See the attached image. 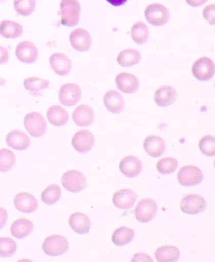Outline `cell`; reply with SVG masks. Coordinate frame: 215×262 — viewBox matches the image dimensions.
Wrapping results in <instances>:
<instances>
[{
	"instance_id": "6da1fadb",
	"label": "cell",
	"mask_w": 215,
	"mask_h": 262,
	"mask_svg": "<svg viewBox=\"0 0 215 262\" xmlns=\"http://www.w3.org/2000/svg\"><path fill=\"white\" fill-rule=\"evenodd\" d=\"M61 24L68 27H73L79 22L81 6L77 0H61Z\"/></svg>"
},
{
	"instance_id": "7a4b0ae2",
	"label": "cell",
	"mask_w": 215,
	"mask_h": 262,
	"mask_svg": "<svg viewBox=\"0 0 215 262\" xmlns=\"http://www.w3.org/2000/svg\"><path fill=\"white\" fill-rule=\"evenodd\" d=\"M24 125L26 131L31 136L40 138L47 131V122L40 113L31 112L27 114L24 119Z\"/></svg>"
},
{
	"instance_id": "3957f363",
	"label": "cell",
	"mask_w": 215,
	"mask_h": 262,
	"mask_svg": "<svg viewBox=\"0 0 215 262\" xmlns=\"http://www.w3.org/2000/svg\"><path fill=\"white\" fill-rule=\"evenodd\" d=\"M145 17L152 26H161L168 22L170 13L167 8L161 4H152L145 9Z\"/></svg>"
},
{
	"instance_id": "277c9868",
	"label": "cell",
	"mask_w": 215,
	"mask_h": 262,
	"mask_svg": "<svg viewBox=\"0 0 215 262\" xmlns=\"http://www.w3.org/2000/svg\"><path fill=\"white\" fill-rule=\"evenodd\" d=\"M42 249L47 255L59 256L63 255L68 251V241L61 235L53 234L45 239L42 243Z\"/></svg>"
},
{
	"instance_id": "5b68a950",
	"label": "cell",
	"mask_w": 215,
	"mask_h": 262,
	"mask_svg": "<svg viewBox=\"0 0 215 262\" xmlns=\"http://www.w3.org/2000/svg\"><path fill=\"white\" fill-rule=\"evenodd\" d=\"M61 183L64 188L70 192H81L86 188L87 186L84 175L76 170L66 171L62 176Z\"/></svg>"
},
{
	"instance_id": "8992f818",
	"label": "cell",
	"mask_w": 215,
	"mask_h": 262,
	"mask_svg": "<svg viewBox=\"0 0 215 262\" xmlns=\"http://www.w3.org/2000/svg\"><path fill=\"white\" fill-rule=\"evenodd\" d=\"M157 205L154 199L145 198L139 202L135 208L136 220L142 223H147L154 219L157 214Z\"/></svg>"
},
{
	"instance_id": "52a82bcc",
	"label": "cell",
	"mask_w": 215,
	"mask_h": 262,
	"mask_svg": "<svg viewBox=\"0 0 215 262\" xmlns=\"http://www.w3.org/2000/svg\"><path fill=\"white\" fill-rule=\"evenodd\" d=\"M178 183L185 187L196 186L203 180V172L195 166H184L178 172Z\"/></svg>"
},
{
	"instance_id": "ba28073f",
	"label": "cell",
	"mask_w": 215,
	"mask_h": 262,
	"mask_svg": "<svg viewBox=\"0 0 215 262\" xmlns=\"http://www.w3.org/2000/svg\"><path fill=\"white\" fill-rule=\"evenodd\" d=\"M214 63L208 57H201L192 65V74L199 81H209L214 75Z\"/></svg>"
},
{
	"instance_id": "9c48e42d",
	"label": "cell",
	"mask_w": 215,
	"mask_h": 262,
	"mask_svg": "<svg viewBox=\"0 0 215 262\" xmlns=\"http://www.w3.org/2000/svg\"><path fill=\"white\" fill-rule=\"evenodd\" d=\"M82 97V92L78 85L67 83L59 89V100L61 104L67 107L76 105Z\"/></svg>"
},
{
	"instance_id": "30bf717a",
	"label": "cell",
	"mask_w": 215,
	"mask_h": 262,
	"mask_svg": "<svg viewBox=\"0 0 215 262\" xmlns=\"http://www.w3.org/2000/svg\"><path fill=\"white\" fill-rule=\"evenodd\" d=\"M180 208L183 213L187 214H198L205 210L206 202L200 195H186L181 200Z\"/></svg>"
},
{
	"instance_id": "8fae6325",
	"label": "cell",
	"mask_w": 215,
	"mask_h": 262,
	"mask_svg": "<svg viewBox=\"0 0 215 262\" xmlns=\"http://www.w3.org/2000/svg\"><path fill=\"white\" fill-rule=\"evenodd\" d=\"M72 144L77 152L88 153L94 145V136L92 132L82 129L77 131L72 139Z\"/></svg>"
},
{
	"instance_id": "7c38bea8",
	"label": "cell",
	"mask_w": 215,
	"mask_h": 262,
	"mask_svg": "<svg viewBox=\"0 0 215 262\" xmlns=\"http://www.w3.org/2000/svg\"><path fill=\"white\" fill-rule=\"evenodd\" d=\"M71 46L77 52H87L91 47V37L89 33L82 28H77L69 35Z\"/></svg>"
},
{
	"instance_id": "4fadbf2b",
	"label": "cell",
	"mask_w": 215,
	"mask_h": 262,
	"mask_svg": "<svg viewBox=\"0 0 215 262\" xmlns=\"http://www.w3.org/2000/svg\"><path fill=\"white\" fill-rule=\"evenodd\" d=\"M15 55L23 63H34L38 57V50L31 41H22L16 47Z\"/></svg>"
},
{
	"instance_id": "5bb4252c",
	"label": "cell",
	"mask_w": 215,
	"mask_h": 262,
	"mask_svg": "<svg viewBox=\"0 0 215 262\" xmlns=\"http://www.w3.org/2000/svg\"><path fill=\"white\" fill-rule=\"evenodd\" d=\"M177 97L178 94L175 89L168 85H165L162 87L158 88L156 90L154 94V101L157 106L165 108L171 105L177 99Z\"/></svg>"
},
{
	"instance_id": "9a60e30c",
	"label": "cell",
	"mask_w": 215,
	"mask_h": 262,
	"mask_svg": "<svg viewBox=\"0 0 215 262\" xmlns=\"http://www.w3.org/2000/svg\"><path fill=\"white\" fill-rule=\"evenodd\" d=\"M115 82L119 91L124 94H133L139 89V80L136 76L128 73H119L115 77Z\"/></svg>"
},
{
	"instance_id": "2e32d148",
	"label": "cell",
	"mask_w": 215,
	"mask_h": 262,
	"mask_svg": "<svg viewBox=\"0 0 215 262\" xmlns=\"http://www.w3.org/2000/svg\"><path fill=\"white\" fill-rule=\"evenodd\" d=\"M119 170L128 178H135L142 171V165L138 157L127 156L119 162Z\"/></svg>"
},
{
	"instance_id": "e0dca14e",
	"label": "cell",
	"mask_w": 215,
	"mask_h": 262,
	"mask_svg": "<svg viewBox=\"0 0 215 262\" xmlns=\"http://www.w3.org/2000/svg\"><path fill=\"white\" fill-rule=\"evenodd\" d=\"M137 195L131 189H121L113 195V204L118 208L126 210L135 205Z\"/></svg>"
},
{
	"instance_id": "ac0fdd59",
	"label": "cell",
	"mask_w": 215,
	"mask_h": 262,
	"mask_svg": "<svg viewBox=\"0 0 215 262\" xmlns=\"http://www.w3.org/2000/svg\"><path fill=\"white\" fill-rule=\"evenodd\" d=\"M14 204L17 210L25 213H33L38 207L37 199L27 192L17 194L14 198Z\"/></svg>"
},
{
	"instance_id": "d6986e66",
	"label": "cell",
	"mask_w": 215,
	"mask_h": 262,
	"mask_svg": "<svg viewBox=\"0 0 215 262\" xmlns=\"http://www.w3.org/2000/svg\"><path fill=\"white\" fill-rule=\"evenodd\" d=\"M50 65L54 72L60 76L68 75L72 69V61L66 55L56 52L50 57Z\"/></svg>"
},
{
	"instance_id": "ffe728a7",
	"label": "cell",
	"mask_w": 215,
	"mask_h": 262,
	"mask_svg": "<svg viewBox=\"0 0 215 262\" xmlns=\"http://www.w3.org/2000/svg\"><path fill=\"white\" fill-rule=\"evenodd\" d=\"M94 119V111L91 107L82 104L75 108L73 113V120L77 126H89L93 124Z\"/></svg>"
},
{
	"instance_id": "44dd1931",
	"label": "cell",
	"mask_w": 215,
	"mask_h": 262,
	"mask_svg": "<svg viewBox=\"0 0 215 262\" xmlns=\"http://www.w3.org/2000/svg\"><path fill=\"white\" fill-rule=\"evenodd\" d=\"M103 103L110 112L119 114L124 108V101L121 94L115 90H109L103 97Z\"/></svg>"
},
{
	"instance_id": "7402d4cb",
	"label": "cell",
	"mask_w": 215,
	"mask_h": 262,
	"mask_svg": "<svg viewBox=\"0 0 215 262\" xmlns=\"http://www.w3.org/2000/svg\"><path fill=\"white\" fill-rule=\"evenodd\" d=\"M6 143L14 150H26L31 145V140L26 133L20 130H13L6 136Z\"/></svg>"
},
{
	"instance_id": "603a6c76",
	"label": "cell",
	"mask_w": 215,
	"mask_h": 262,
	"mask_svg": "<svg viewBox=\"0 0 215 262\" xmlns=\"http://www.w3.org/2000/svg\"><path fill=\"white\" fill-rule=\"evenodd\" d=\"M144 149L152 157H159L166 150L163 139L157 136H149L144 141Z\"/></svg>"
},
{
	"instance_id": "cb8c5ba5",
	"label": "cell",
	"mask_w": 215,
	"mask_h": 262,
	"mask_svg": "<svg viewBox=\"0 0 215 262\" xmlns=\"http://www.w3.org/2000/svg\"><path fill=\"white\" fill-rule=\"evenodd\" d=\"M68 223L73 231L76 232L77 234H87L91 228L90 220L88 218V216L82 213H73L69 217Z\"/></svg>"
},
{
	"instance_id": "d4e9b609",
	"label": "cell",
	"mask_w": 215,
	"mask_h": 262,
	"mask_svg": "<svg viewBox=\"0 0 215 262\" xmlns=\"http://www.w3.org/2000/svg\"><path fill=\"white\" fill-rule=\"evenodd\" d=\"M33 228L34 226L30 220L27 219H19L12 224L10 232L14 238L22 239L31 234Z\"/></svg>"
},
{
	"instance_id": "484cf974",
	"label": "cell",
	"mask_w": 215,
	"mask_h": 262,
	"mask_svg": "<svg viewBox=\"0 0 215 262\" xmlns=\"http://www.w3.org/2000/svg\"><path fill=\"white\" fill-rule=\"evenodd\" d=\"M48 121L54 126H63L68 121L67 110L58 105L50 107L47 112Z\"/></svg>"
},
{
	"instance_id": "4316f807",
	"label": "cell",
	"mask_w": 215,
	"mask_h": 262,
	"mask_svg": "<svg viewBox=\"0 0 215 262\" xmlns=\"http://www.w3.org/2000/svg\"><path fill=\"white\" fill-rule=\"evenodd\" d=\"M179 256H180V253L176 246H160L155 251V258L157 261H177L179 259Z\"/></svg>"
},
{
	"instance_id": "83f0119b",
	"label": "cell",
	"mask_w": 215,
	"mask_h": 262,
	"mask_svg": "<svg viewBox=\"0 0 215 262\" xmlns=\"http://www.w3.org/2000/svg\"><path fill=\"white\" fill-rule=\"evenodd\" d=\"M23 27L18 22L3 20L0 22V35L6 39H15L22 35Z\"/></svg>"
},
{
	"instance_id": "f1b7e54d",
	"label": "cell",
	"mask_w": 215,
	"mask_h": 262,
	"mask_svg": "<svg viewBox=\"0 0 215 262\" xmlns=\"http://www.w3.org/2000/svg\"><path fill=\"white\" fill-rule=\"evenodd\" d=\"M141 54L138 50L129 48L119 52L117 56V62L122 67H132L140 62Z\"/></svg>"
},
{
	"instance_id": "f546056e",
	"label": "cell",
	"mask_w": 215,
	"mask_h": 262,
	"mask_svg": "<svg viewBox=\"0 0 215 262\" xmlns=\"http://www.w3.org/2000/svg\"><path fill=\"white\" fill-rule=\"evenodd\" d=\"M131 35L134 42L138 45L145 44L149 38L148 26L144 22H136L131 27Z\"/></svg>"
},
{
	"instance_id": "4dcf8cb0",
	"label": "cell",
	"mask_w": 215,
	"mask_h": 262,
	"mask_svg": "<svg viewBox=\"0 0 215 262\" xmlns=\"http://www.w3.org/2000/svg\"><path fill=\"white\" fill-rule=\"evenodd\" d=\"M134 236L135 232L133 229L125 226H121L115 229V232L113 233V243L115 244L116 246H124L130 243L133 239Z\"/></svg>"
},
{
	"instance_id": "1f68e13d",
	"label": "cell",
	"mask_w": 215,
	"mask_h": 262,
	"mask_svg": "<svg viewBox=\"0 0 215 262\" xmlns=\"http://www.w3.org/2000/svg\"><path fill=\"white\" fill-rule=\"evenodd\" d=\"M50 82L47 80L36 77H27L24 80V87L31 94L38 95L43 89L49 87Z\"/></svg>"
},
{
	"instance_id": "d6a6232c",
	"label": "cell",
	"mask_w": 215,
	"mask_h": 262,
	"mask_svg": "<svg viewBox=\"0 0 215 262\" xmlns=\"http://www.w3.org/2000/svg\"><path fill=\"white\" fill-rule=\"evenodd\" d=\"M16 162V157L14 152L9 149L0 150V172L10 171Z\"/></svg>"
},
{
	"instance_id": "836d02e7",
	"label": "cell",
	"mask_w": 215,
	"mask_h": 262,
	"mask_svg": "<svg viewBox=\"0 0 215 262\" xmlns=\"http://www.w3.org/2000/svg\"><path fill=\"white\" fill-rule=\"evenodd\" d=\"M61 195V187L56 184H52L43 191L41 193V200L47 205H52L58 201Z\"/></svg>"
},
{
	"instance_id": "e575fe53",
	"label": "cell",
	"mask_w": 215,
	"mask_h": 262,
	"mask_svg": "<svg viewBox=\"0 0 215 262\" xmlns=\"http://www.w3.org/2000/svg\"><path fill=\"white\" fill-rule=\"evenodd\" d=\"M36 6V0H14V7L18 14L28 16L32 14Z\"/></svg>"
},
{
	"instance_id": "d590c367",
	"label": "cell",
	"mask_w": 215,
	"mask_h": 262,
	"mask_svg": "<svg viewBox=\"0 0 215 262\" xmlns=\"http://www.w3.org/2000/svg\"><path fill=\"white\" fill-rule=\"evenodd\" d=\"M177 167H178V161L173 157H164L158 161L157 164V171L163 175L173 173L176 171Z\"/></svg>"
},
{
	"instance_id": "8d00e7d4",
	"label": "cell",
	"mask_w": 215,
	"mask_h": 262,
	"mask_svg": "<svg viewBox=\"0 0 215 262\" xmlns=\"http://www.w3.org/2000/svg\"><path fill=\"white\" fill-rule=\"evenodd\" d=\"M17 250L16 242L14 239L2 237L0 238V257H10Z\"/></svg>"
},
{
	"instance_id": "74e56055",
	"label": "cell",
	"mask_w": 215,
	"mask_h": 262,
	"mask_svg": "<svg viewBox=\"0 0 215 262\" xmlns=\"http://www.w3.org/2000/svg\"><path fill=\"white\" fill-rule=\"evenodd\" d=\"M199 150L203 154L213 157L215 156V138L212 136H204L199 143Z\"/></svg>"
},
{
	"instance_id": "f35d334b",
	"label": "cell",
	"mask_w": 215,
	"mask_h": 262,
	"mask_svg": "<svg viewBox=\"0 0 215 262\" xmlns=\"http://www.w3.org/2000/svg\"><path fill=\"white\" fill-rule=\"evenodd\" d=\"M203 15L204 19L210 24L214 25L215 24V5L213 4L206 6L203 11Z\"/></svg>"
},
{
	"instance_id": "ab89813d",
	"label": "cell",
	"mask_w": 215,
	"mask_h": 262,
	"mask_svg": "<svg viewBox=\"0 0 215 262\" xmlns=\"http://www.w3.org/2000/svg\"><path fill=\"white\" fill-rule=\"evenodd\" d=\"M131 261H152V258L145 253H138L134 255Z\"/></svg>"
},
{
	"instance_id": "60d3db41",
	"label": "cell",
	"mask_w": 215,
	"mask_h": 262,
	"mask_svg": "<svg viewBox=\"0 0 215 262\" xmlns=\"http://www.w3.org/2000/svg\"><path fill=\"white\" fill-rule=\"evenodd\" d=\"M9 52L5 47L0 46V64H5L9 60Z\"/></svg>"
},
{
	"instance_id": "b9f144b4",
	"label": "cell",
	"mask_w": 215,
	"mask_h": 262,
	"mask_svg": "<svg viewBox=\"0 0 215 262\" xmlns=\"http://www.w3.org/2000/svg\"><path fill=\"white\" fill-rule=\"evenodd\" d=\"M8 213L6 209L4 208H0V229L5 226L7 222Z\"/></svg>"
},
{
	"instance_id": "7bdbcfd3",
	"label": "cell",
	"mask_w": 215,
	"mask_h": 262,
	"mask_svg": "<svg viewBox=\"0 0 215 262\" xmlns=\"http://www.w3.org/2000/svg\"><path fill=\"white\" fill-rule=\"evenodd\" d=\"M208 0H186V2L192 7H199L200 5H204Z\"/></svg>"
},
{
	"instance_id": "ee69618b",
	"label": "cell",
	"mask_w": 215,
	"mask_h": 262,
	"mask_svg": "<svg viewBox=\"0 0 215 262\" xmlns=\"http://www.w3.org/2000/svg\"><path fill=\"white\" fill-rule=\"evenodd\" d=\"M107 1L110 3V5L115 6V7L124 5L127 2V0H107Z\"/></svg>"
},
{
	"instance_id": "f6af8a7d",
	"label": "cell",
	"mask_w": 215,
	"mask_h": 262,
	"mask_svg": "<svg viewBox=\"0 0 215 262\" xmlns=\"http://www.w3.org/2000/svg\"><path fill=\"white\" fill-rule=\"evenodd\" d=\"M5 82H6L5 79H4V78H2V77H0V86H3V85H5Z\"/></svg>"
},
{
	"instance_id": "bcb514c9",
	"label": "cell",
	"mask_w": 215,
	"mask_h": 262,
	"mask_svg": "<svg viewBox=\"0 0 215 262\" xmlns=\"http://www.w3.org/2000/svg\"><path fill=\"white\" fill-rule=\"evenodd\" d=\"M0 1H1V0H0Z\"/></svg>"
}]
</instances>
